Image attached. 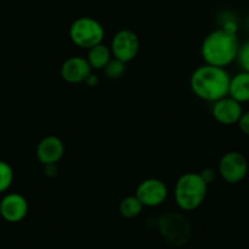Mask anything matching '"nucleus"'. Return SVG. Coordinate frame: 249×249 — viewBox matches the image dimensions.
<instances>
[{
    "instance_id": "f257e3e1",
    "label": "nucleus",
    "mask_w": 249,
    "mask_h": 249,
    "mask_svg": "<svg viewBox=\"0 0 249 249\" xmlns=\"http://www.w3.org/2000/svg\"><path fill=\"white\" fill-rule=\"evenodd\" d=\"M231 76L224 68L204 65L196 69L191 76L192 92L205 102H216L229 95Z\"/></svg>"
},
{
    "instance_id": "f03ea898",
    "label": "nucleus",
    "mask_w": 249,
    "mask_h": 249,
    "mask_svg": "<svg viewBox=\"0 0 249 249\" xmlns=\"http://www.w3.org/2000/svg\"><path fill=\"white\" fill-rule=\"evenodd\" d=\"M239 47L236 32L220 28L213 31L203 40L202 56L208 65L225 69L237 60Z\"/></svg>"
},
{
    "instance_id": "7ed1b4c3",
    "label": "nucleus",
    "mask_w": 249,
    "mask_h": 249,
    "mask_svg": "<svg viewBox=\"0 0 249 249\" xmlns=\"http://www.w3.org/2000/svg\"><path fill=\"white\" fill-rule=\"evenodd\" d=\"M209 184L200 172H186L177 179L175 186V200L183 212L198 209L204 203Z\"/></svg>"
},
{
    "instance_id": "20e7f679",
    "label": "nucleus",
    "mask_w": 249,
    "mask_h": 249,
    "mask_svg": "<svg viewBox=\"0 0 249 249\" xmlns=\"http://www.w3.org/2000/svg\"><path fill=\"white\" fill-rule=\"evenodd\" d=\"M162 238L174 247L187 244L191 237V224L184 215L169 212L160 216L158 221Z\"/></svg>"
},
{
    "instance_id": "39448f33",
    "label": "nucleus",
    "mask_w": 249,
    "mask_h": 249,
    "mask_svg": "<svg viewBox=\"0 0 249 249\" xmlns=\"http://www.w3.org/2000/svg\"><path fill=\"white\" fill-rule=\"evenodd\" d=\"M70 39L82 49H90L92 47L103 43L105 37L104 27L99 21L92 18H80L70 26Z\"/></svg>"
},
{
    "instance_id": "423d86ee",
    "label": "nucleus",
    "mask_w": 249,
    "mask_h": 249,
    "mask_svg": "<svg viewBox=\"0 0 249 249\" xmlns=\"http://www.w3.org/2000/svg\"><path fill=\"white\" fill-rule=\"evenodd\" d=\"M219 174L227 183H239L248 174V160L236 150L225 153L219 162Z\"/></svg>"
},
{
    "instance_id": "0eeeda50",
    "label": "nucleus",
    "mask_w": 249,
    "mask_h": 249,
    "mask_svg": "<svg viewBox=\"0 0 249 249\" xmlns=\"http://www.w3.org/2000/svg\"><path fill=\"white\" fill-rule=\"evenodd\" d=\"M110 50L115 59L127 64L137 56L140 52V39L130 30H121L112 37Z\"/></svg>"
},
{
    "instance_id": "6e6552de",
    "label": "nucleus",
    "mask_w": 249,
    "mask_h": 249,
    "mask_svg": "<svg viewBox=\"0 0 249 249\" xmlns=\"http://www.w3.org/2000/svg\"><path fill=\"white\" fill-rule=\"evenodd\" d=\"M169 191L164 181L159 178H145L138 184L136 197L141 200L143 207L157 208L166 200Z\"/></svg>"
},
{
    "instance_id": "1a4fd4ad",
    "label": "nucleus",
    "mask_w": 249,
    "mask_h": 249,
    "mask_svg": "<svg viewBox=\"0 0 249 249\" xmlns=\"http://www.w3.org/2000/svg\"><path fill=\"white\" fill-rule=\"evenodd\" d=\"M28 214V202L20 193H8L0 200V216L10 224L21 222Z\"/></svg>"
},
{
    "instance_id": "9d476101",
    "label": "nucleus",
    "mask_w": 249,
    "mask_h": 249,
    "mask_svg": "<svg viewBox=\"0 0 249 249\" xmlns=\"http://www.w3.org/2000/svg\"><path fill=\"white\" fill-rule=\"evenodd\" d=\"M92 71L89 62L86 57L70 56L62 62L60 75L65 82L77 85V83H85Z\"/></svg>"
},
{
    "instance_id": "9b49d317",
    "label": "nucleus",
    "mask_w": 249,
    "mask_h": 249,
    "mask_svg": "<svg viewBox=\"0 0 249 249\" xmlns=\"http://www.w3.org/2000/svg\"><path fill=\"white\" fill-rule=\"evenodd\" d=\"M212 112L213 117L219 124L230 126V124H238L239 119L243 114V107H242L241 103L227 95L222 99L214 102Z\"/></svg>"
},
{
    "instance_id": "f8f14e48",
    "label": "nucleus",
    "mask_w": 249,
    "mask_h": 249,
    "mask_svg": "<svg viewBox=\"0 0 249 249\" xmlns=\"http://www.w3.org/2000/svg\"><path fill=\"white\" fill-rule=\"evenodd\" d=\"M36 154H37V159L39 160L40 164H43L44 166L55 165L65 154V145L56 136H47L38 143Z\"/></svg>"
},
{
    "instance_id": "ddd939ff",
    "label": "nucleus",
    "mask_w": 249,
    "mask_h": 249,
    "mask_svg": "<svg viewBox=\"0 0 249 249\" xmlns=\"http://www.w3.org/2000/svg\"><path fill=\"white\" fill-rule=\"evenodd\" d=\"M229 97L238 103L249 102V72L241 71L231 77L229 88Z\"/></svg>"
},
{
    "instance_id": "4468645a",
    "label": "nucleus",
    "mask_w": 249,
    "mask_h": 249,
    "mask_svg": "<svg viewBox=\"0 0 249 249\" xmlns=\"http://www.w3.org/2000/svg\"><path fill=\"white\" fill-rule=\"evenodd\" d=\"M86 59L89 62L92 70H104L105 66L112 59L111 50H110V47L105 45L104 43H100V44L88 49Z\"/></svg>"
},
{
    "instance_id": "2eb2a0df",
    "label": "nucleus",
    "mask_w": 249,
    "mask_h": 249,
    "mask_svg": "<svg viewBox=\"0 0 249 249\" xmlns=\"http://www.w3.org/2000/svg\"><path fill=\"white\" fill-rule=\"evenodd\" d=\"M143 208L144 207L141 203V200L135 195L124 198L121 200V203H120L119 210L120 214L124 217H126V219H133V217H137L142 213Z\"/></svg>"
},
{
    "instance_id": "dca6fc26",
    "label": "nucleus",
    "mask_w": 249,
    "mask_h": 249,
    "mask_svg": "<svg viewBox=\"0 0 249 249\" xmlns=\"http://www.w3.org/2000/svg\"><path fill=\"white\" fill-rule=\"evenodd\" d=\"M14 182V170L6 161L0 160V193L9 190Z\"/></svg>"
},
{
    "instance_id": "f3484780",
    "label": "nucleus",
    "mask_w": 249,
    "mask_h": 249,
    "mask_svg": "<svg viewBox=\"0 0 249 249\" xmlns=\"http://www.w3.org/2000/svg\"><path fill=\"white\" fill-rule=\"evenodd\" d=\"M104 73L110 80H117L121 78L126 72V64L117 59H111L107 66L104 68Z\"/></svg>"
},
{
    "instance_id": "a211bd4d",
    "label": "nucleus",
    "mask_w": 249,
    "mask_h": 249,
    "mask_svg": "<svg viewBox=\"0 0 249 249\" xmlns=\"http://www.w3.org/2000/svg\"><path fill=\"white\" fill-rule=\"evenodd\" d=\"M237 61H238L242 71L249 72V40H247L246 43H243V44L239 47Z\"/></svg>"
},
{
    "instance_id": "6ab92c4d",
    "label": "nucleus",
    "mask_w": 249,
    "mask_h": 249,
    "mask_svg": "<svg viewBox=\"0 0 249 249\" xmlns=\"http://www.w3.org/2000/svg\"><path fill=\"white\" fill-rule=\"evenodd\" d=\"M238 127L242 131V133L249 137V110L248 111H243L241 119L238 121Z\"/></svg>"
},
{
    "instance_id": "aec40b11",
    "label": "nucleus",
    "mask_w": 249,
    "mask_h": 249,
    "mask_svg": "<svg viewBox=\"0 0 249 249\" xmlns=\"http://www.w3.org/2000/svg\"><path fill=\"white\" fill-rule=\"evenodd\" d=\"M200 175H202V177H203V178H204V181L207 182L208 184H209L210 182L214 181L215 176H216V174H215V171L213 169L203 170V171L200 172Z\"/></svg>"
},
{
    "instance_id": "412c9836",
    "label": "nucleus",
    "mask_w": 249,
    "mask_h": 249,
    "mask_svg": "<svg viewBox=\"0 0 249 249\" xmlns=\"http://www.w3.org/2000/svg\"><path fill=\"white\" fill-rule=\"evenodd\" d=\"M45 175L48 177H55L57 175V167L56 164L55 165H47L45 166Z\"/></svg>"
},
{
    "instance_id": "4be33fe9",
    "label": "nucleus",
    "mask_w": 249,
    "mask_h": 249,
    "mask_svg": "<svg viewBox=\"0 0 249 249\" xmlns=\"http://www.w3.org/2000/svg\"><path fill=\"white\" fill-rule=\"evenodd\" d=\"M86 85L89 86V87H94V86H97L98 83H99V80H98V77L95 75H93V73H90L89 77L86 80Z\"/></svg>"
},
{
    "instance_id": "5701e85b",
    "label": "nucleus",
    "mask_w": 249,
    "mask_h": 249,
    "mask_svg": "<svg viewBox=\"0 0 249 249\" xmlns=\"http://www.w3.org/2000/svg\"><path fill=\"white\" fill-rule=\"evenodd\" d=\"M247 21H248V27H249V16H248V20H247Z\"/></svg>"
}]
</instances>
